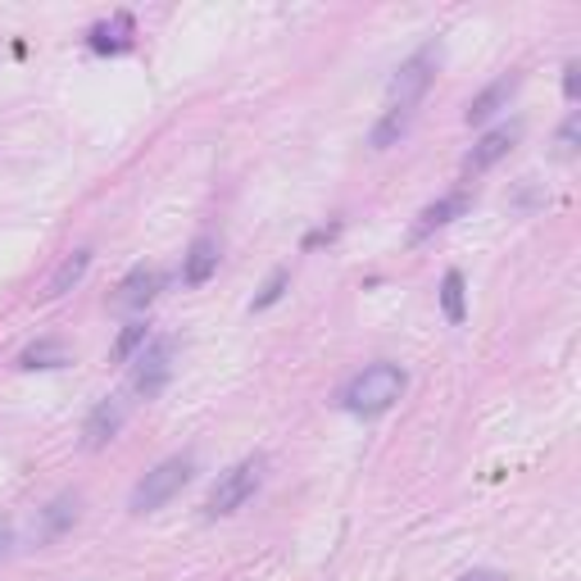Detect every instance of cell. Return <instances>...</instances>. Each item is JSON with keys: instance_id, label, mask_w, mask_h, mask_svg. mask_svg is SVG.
<instances>
[{"instance_id": "2e32d148", "label": "cell", "mask_w": 581, "mask_h": 581, "mask_svg": "<svg viewBox=\"0 0 581 581\" xmlns=\"http://www.w3.org/2000/svg\"><path fill=\"white\" fill-rule=\"evenodd\" d=\"M441 314H445L450 327H463V323H469V300H463V273H454V268L441 278Z\"/></svg>"}, {"instance_id": "9c48e42d", "label": "cell", "mask_w": 581, "mask_h": 581, "mask_svg": "<svg viewBox=\"0 0 581 581\" xmlns=\"http://www.w3.org/2000/svg\"><path fill=\"white\" fill-rule=\"evenodd\" d=\"M469 191H450V196H441V201H432L428 209H422L418 218H413V227H409V241L418 246V241H428V237H437L441 227H450L454 218H463L469 214Z\"/></svg>"}, {"instance_id": "52a82bcc", "label": "cell", "mask_w": 581, "mask_h": 581, "mask_svg": "<svg viewBox=\"0 0 581 581\" xmlns=\"http://www.w3.org/2000/svg\"><path fill=\"white\" fill-rule=\"evenodd\" d=\"M518 137H523V123H499V128H491L469 154H463V177H482L486 169H495L518 146Z\"/></svg>"}, {"instance_id": "7a4b0ae2", "label": "cell", "mask_w": 581, "mask_h": 581, "mask_svg": "<svg viewBox=\"0 0 581 581\" xmlns=\"http://www.w3.org/2000/svg\"><path fill=\"white\" fill-rule=\"evenodd\" d=\"M405 386H409L405 368H396V364H368L364 373H355L351 381H345L341 409L355 413V418H377V413H386L405 396Z\"/></svg>"}, {"instance_id": "277c9868", "label": "cell", "mask_w": 581, "mask_h": 581, "mask_svg": "<svg viewBox=\"0 0 581 581\" xmlns=\"http://www.w3.org/2000/svg\"><path fill=\"white\" fill-rule=\"evenodd\" d=\"M259 482H263V454H246L241 463H232L227 473H218V482L209 486V499H205V514L209 518L237 514L246 499L259 491Z\"/></svg>"}, {"instance_id": "ac0fdd59", "label": "cell", "mask_w": 581, "mask_h": 581, "mask_svg": "<svg viewBox=\"0 0 581 581\" xmlns=\"http://www.w3.org/2000/svg\"><path fill=\"white\" fill-rule=\"evenodd\" d=\"M287 282H291V273H287V268H278V273L263 282V291L250 300V309H255V314H259V309H268V304H278V300L287 295Z\"/></svg>"}, {"instance_id": "4fadbf2b", "label": "cell", "mask_w": 581, "mask_h": 581, "mask_svg": "<svg viewBox=\"0 0 581 581\" xmlns=\"http://www.w3.org/2000/svg\"><path fill=\"white\" fill-rule=\"evenodd\" d=\"M514 92H518V73H509V77H495V83H491L482 96H473L469 114H463V119H469V128H482L486 119H495V114L509 105V96H514Z\"/></svg>"}, {"instance_id": "9a60e30c", "label": "cell", "mask_w": 581, "mask_h": 581, "mask_svg": "<svg viewBox=\"0 0 581 581\" xmlns=\"http://www.w3.org/2000/svg\"><path fill=\"white\" fill-rule=\"evenodd\" d=\"M68 523H77V495H60V499H51L46 505V514H42V523H36V540H51V536H60Z\"/></svg>"}, {"instance_id": "d6986e66", "label": "cell", "mask_w": 581, "mask_h": 581, "mask_svg": "<svg viewBox=\"0 0 581 581\" xmlns=\"http://www.w3.org/2000/svg\"><path fill=\"white\" fill-rule=\"evenodd\" d=\"M577 128H581V119H577V114H568V123L559 128V154H563V160H572V154H577Z\"/></svg>"}, {"instance_id": "ba28073f", "label": "cell", "mask_w": 581, "mask_h": 581, "mask_svg": "<svg viewBox=\"0 0 581 581\" xmlns=\"http://www.w3.org/2000/svg\"><path fill=\"white\" fill-rule=\"evenodd\" d=\"M154 295H160V273H154V268H132V273L119 282V291H114L109 295V309H114V314H146V304L154 300Z\"/></svg>"}, {"instance_id": "6da1fadb", "label": "cell", "mask_w": 581, "mask_h": 581, "mask_svg": "<svg viewBox=\"0 0 581 581\" xmlns=\"http://www.w3.org/2000/svg\"><path fill=\"white\" fill-rule=\"evenodd\" d=\"M437 64H441V46L428 42V46L413 51V55L396 68L391 87H386V109H381L377 128L368 132V146H373V150H391V146L405 141V132H409L413 119H418V105H422V96H428L432 77H437Z\"/></svg>"}, {"instance_id": "8992f818", "label": "cell", "mask_w": 581, "mask_h": 581, "mask_svg": "<svg viewBox=\"0 0 581 581\" xmlns=\"http://www.w3.org/2000/svg\"><path fill=\"white\" fill-rule=\"evenodd\" d=\"M128 413H132V400L119 391V396H105L92 413H87V422H83V445L87 450H100V445H109L114 437L123 432V422H128Z\"/></svg>"}, {"instance_id": "7c38bea8", "label": "cell", "mask_w": 581, "mask_h": 581, "mask_svg": "<svg viewBox=\"0 0 581 581\" xmlns=\"http://www.w3.org/2000/svg\"><path fill=\"white\" fill-rule=\"evenodd\" d=\"M87 268H92V250L87 246H77V250H68L64 259H60V268L46 278V291H42V300L51 304V300H60V295H68L77 282L87 278Z\"/></svg>"}, {"instance_id": "e0dca14e", "label": "cell", "mask_w": 581, "mask_h": 581, "mask_svg": "<svg viewBox=\"0 0 581 581\" xmlns=\"http://www.w3.org/2000/svg\"><path fill=\"white\" fill-rule=\"evenodd\" d=\"M150 341V327L141 323V319H132L123 332H119V341H114V351H109V359L114 364H128V359H137V351H141V345Z\"/></svg>"}, {"instance_id": "5b68a950", "label": "cell", "mask_w": 581, "mask_h": 581, "mask_svg": "<svg viewBox=\"0 0 581 581\" xmlns=\"http://www.w3.org/2000/svg\"><path fill=\"white\" fill-rule=\"evenodd\" d=\"M173 355H177L173 336H150L132 359V396H141V400L160 396L169 386V377H173Z\"/></svg>"}, {"instance_id": "3957f363", "label": "cell", "mask_w": 581, "mask_h": 581, "mask_svg": "<svg viewBox=\"0 0 581 581\" xmlns=\"http://www.w3.org/2000/svg\"><path fill=\"white\" fill-rule=\"evenodd\" d=\"M191 473H196V459H191V454H173V459H164V463H154V469L132 486L128 509H132V514H154V509H164L169 499L191 482Z\"/></svg>"}, {"instance_id": "30bf717a", "label": "cell", "mask_w": 581, "mask_h": 581, "mask_svg": "<svg viewBox=\"0 0 581 581\" xmlns=\"http://www.w3.org/2000/svg\"><path fill=\"white\" fill-rule=\"evenodd\" d=\"M132 36H137L132 14H109V19H100V23L87 32V42H92L96 55H123V51L132 46Z\"/></svg>"}, {"instance_id": "5bb4252c", "label": "cell", "mask_w": 581, "mask_h": 581, "mask_svg": "<svg viewBox=\"0 0 581 581\" xmlns=\"http://www.w3.org/2000/svg\"><path fill=\"white\" fill-rule=\"evenodd\" d=\"M68 364H73L68 345L55 341V336H42V341L28 345V351L19 355V368H23V373H32V368H68Z\"/></svg>"}, {"instance_id": "44dd1931", "label": "cell", "mask_w": 581, "mask_h": 581, "mask_svg": "<svg viewBox=\"0 0 581 581\" xmlns=\"http://www.w3.org/2000/svg\"><path fill=\"white\" fill-rule=\"evenodd\" d=\"M459 581H509L505 572H495V568H473V572H463Z\"/></svg>"}, {"instance_id": "7402d4cb", "label": "cell", "mask_w": 581, "mask_h": 581, "mask_svg": "<svg viewBox=\"0 0 581 581\" xmlns=\"http://www.w3.org/2000/svg\"><path fill=\"white\" fill-rule=\"evenodd\" d=\"M14 550V527L6 523V518H0V559H6Z\"/></svg>"}, {"instance_id": "8fae6325", "label": "cell", "mask_w": 581, "mask_h": 581, "mask_svg": "<svg viewBox=\"0 0 581 581\" xmlns=\"http://www.w3.org/2000/svg\"><path fill=\"white\" fill-rule=\"evenodd\" d=\"M218 259H223L218 241L214 237H196L186 246V255H182V282L186 287H205L218 273Z\"/></svg>"}, {"instance_id": "ffe728a7", "label": "cell", "mask_w": 581, "mask_h": 581, "mask_svg": "<svg viewBox=\"0 0 581 581\" xmlns=\"http://www.w3.org/2000/svg\"><path fill=\"white\" fill-rule=\"evenodd\" d=\"M563 96H568L572 105H577V96H581V64H577V60L563 68Z\"/></svg>"}]
</instances>
